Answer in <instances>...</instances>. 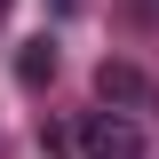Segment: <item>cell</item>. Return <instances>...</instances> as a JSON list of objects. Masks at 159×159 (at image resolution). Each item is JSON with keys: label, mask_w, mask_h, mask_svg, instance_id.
Masks as SVG:
<instances>
[{"label": "cell", "mask_w": 159, "mask_h": 159, "mask_svg": "<svg viewBox=\"0 0 159 159\" xmlns=\"http://www.w3.org/2000/svg\"><path fill=\"white\" fill-rule=\"evenodd\" d=\"M80 159H143V127L127 111H88L80 127Z\"/></svg>", "instance_id": "obj_1"}, {"label": "cell", "mask_w": 159, "mask_h": 159, "mask_svg": "<svg viewBox=\"0 0 159 159\" xmlns=\"http://www.w3.org/2000/svg\"><path fill=\"white\" fill-rule=\"evenodd\" d=\"M96 96H103V111H127V103H143V72L135 64H103L96 72Z\"/></svg>", "instance_id": "obj_2"}, {"label": "cell", "mask_w": 159, "mask_h": 159, "mask_svg": "<svg viewBox=\"0 0 159 159\" xmlns=\"http://www.w3.org/2000/svg\"><path fill=\"white\" fill-rule=\"evenodd\" d=\"M16 72L32 80V88H40V80H56V48H48V40H32V48L16 56Z\"/></svg>", "instance_id": "obj_3"}, {"label": "cell", "mask_w": 159, "mask_h": 159, "mask_svg": "<svg viewBox=\"0 0 159 159\" xmlns=\"http://www.w3.org/2000/svg\"><path fill=\"white\" fill-rule=\"evenodd\" d=\"M40 151H56V159H64V151H80V135H72V127H40Z\"/></svg>", "instance_id": "obj_4"}, {"label": "cell", "mask_w": 159, "mask_h": 159, "mask_svg": "<svg viewBox=\"0 0 159 159\" xmlns=\"http://www.w3.org/2000/svg\"><path fill=\"white\" fill-rule=\"evenodd\" d=\"M0 16H8V0H0Z\"/></svg>", "instance_id": "obj_5"}]
</instances>
